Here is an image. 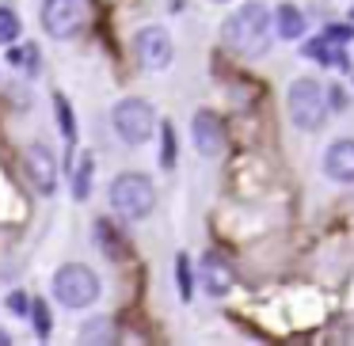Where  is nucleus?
<instances>
[{"label":"nucleus","mask_w":354,"mask_h":346,"mask_svg":"<svg viewBox=\"0 0 354 346\" xmlns=\"http://www.w3.org/2000/svg\"><path fill=\"white\" fill-rule=\"evenodd\" d=\"M270 31H274V27H270V12L263 8V4H240V8L225 19L221 39H225V46L236 50V54L259 57L270 50Z\"/></svg>","instance_id":"nucleus-1"},{"label":"nucleus","mask_w":354,"mask_h":346,"mask_svg":"<svg viewBox=\"0 0 354 346\" xmlns=\"http://www.w3.org/2000/svg\"><path fill=\"white\" fill-rule=\"evenodd\" d=\"M286 107H290V118L297 130L316 133L328 118V88L313 77H301L290 84V95H286Z\"/></svg>","instance_id":"nucleus-2"},{"label":"nucleus","mask_w":354,"mask_h":346,"mask_svg":"<svg viewBox=\"0 0 354 346\" xmlns=\"http://www.w3.org/2000/svg\"><path fill=\"white\" fill-rule=\"evenodd\" d=\"M111 206L115 213H122L126 221H141V217L153 213L156 206V191H153V179L141 175V171H126L111 183Z\"/></svg>","instance_id":"nucleus-3"},{"label":"nucleus","mask_w":354,"mask_h":346,"mask_svg":"<svg viewBox=\"0 0 354 346\" xmlns=\"http://www.w3.org/2000/svg\"><path fill=\"white\" fill-rule=\"evenodd\" d=\"M54 297L69 308H88L100 297V278H95V270L84 267V262H65L54 274Z\"/></svg>","instance_id":"nucleus-4"},{"label":"nucleus","mask_w":354,"mask_h":346,"mask_svg":"<svg viewBox=\"0 0 354 346\" xmlns=\"http://www.w3.org/2000/svg\"><path fill=\"white\" fill-rule=\"evenodd\" d=\"M111 122H115V133L126 145H145L156 130V115L145 99H122L111 115Z\"/></svg>","instance_id":"nucleus-5"},{"label":"nucleus","mask_w":354,"mask_h":346,"mask_svg":"<svg viewBox=\"0 0 354 346\" xmlns=\"http://www.w3.org/2000/svg\"><path fill=\"white\" fill-rule=\"evenodd\" d=\"M84 0H46L42 4V27L50 39H73L84 27Z\"/></svg>","instance_id":"nucleus-6"},{"label":"nucleus","mask_w":354,"mask_h":346,"mask_svg":"<svg viewBox=\"0 0 354 346\" xmlns=\"http://www.w3.org/2000/svg\"><path fill=\"white\" fill-rule=\"evenodd\" d=\"M133 50H138L141 65L153 69V73H160L171 65V39H168L164 27H141L138 39H133Z\"/></svg>","instance_id":"nucleus-7"},{"label":"nucleus","mask_w":354,"mask_h":346,"mask_svg":"<svg viewBox=\"0 0 354 346\" xmlns=\"http://www.w3.org/2000/svg\"><path fill=\"white\" fill-rule=\"evenodd\" d=\"M24 168H27V179H31V186L46 198V194H54L57 186V164H54V153H50L46 145H31L24 156Z\"/></svg>","instance_id":"nucleus-8"},{"label":"nucleus","mask_w":354,"mask_h":346,"mask_svg":"<svg viewBox=\"0 0 354 346\" xmlns=\"http://www.w3.org/2000/svg\"><path fill=\"white\" fill-rule=\"evenodd\" d=\"M191 133H194V148H198L202 156H221L225 153V130H221L214 110H198L194 122H191Z\"/></svg>","instance_id":"nucleus-9"},{"label":"nucleus","mask_w":354,"mask_h":346,"mask_svg":"<svg viewBox=\"0 0 354 346\" xmlns=\"http://www.w3.org/2000/svg\"><path fill=\"white\" fill-rule=\"evenodd\" d=\"M324 175L335 179V183H354V141H331L328 153H324Z\"/></svg>","instance_id":"nucleus-10"},{"label":"nucleus","mask_w":354,"mask_h":346,"mask_svg":"<svg viewBox=\"0 0 354 346\" xmlns=\"http://www.w3.org/2000/svg\"><path fill=\"white\" fill-rule=\"evenodd\" d=\"M202 289H206L209 297H225V293L232 289V270L221 255H206V259H202Z\"/></svg>","instance_id":"nucleus-11"},{"label":"nucleus","mask_w":354,"mask_h":346,"mask_svg":"<svg viewBox=\"0 0 354 346\" xmlns=\"http://www.w3.org/2000/svg\"><path fill=\"white\" fill-rule=\"evenodd\" d=\"M274 31H278V39L297 42L301 35H305V16H301L293 4H278L274 8Z\"/></svg>","instance_id":"nucleus-12"},{"label":"nucleus","mask_w":354,"mask_h":346,"mask_svg":"<svg viewBox=\"0 0 354 346\" xmlns=\"http://www.w3.org/2000/svg\"><path fill=\"white\" fill-rule=\"evenodd\" d=\"M305 57H313V61H320V65H335V69H351L346 50L335 46V42H324V39L305 42Z\"/></svg>","instance_id":"nucleus-13"},{"label":"nucleus","mask_w":354,"mask_h":346,"mask_svg":"<svg viewBox=\"0 0 354 346\" xmlns=\"http://www.w3.org/2000/svg\"><path fill=\"white\" fill-rule=\"evenodd\" d=\"M92 194V153H80L77 171H73V198L84 202Z\"/></svg>","instance_id":"nucleus-14"},{"label":"nucleus","mask_w":354,"mask_h":346,"mask_svg":"<svg viewBox=\"0 0 354 346\" xmlns=\"http://www.w3.org/2000/svg\"><path fill=\"white\" fill-rule=\"evenodd\" d=\"M80 343L95 346V343H115V323L111 320H92L80 327Z\"/></svg>","instance_id":"nucleus-15"},{"label":"nucleus","mask_w":354,"mask_h":346,"mask_svg":"<svg viewBox=\"0 0 354 346\" xmlns=\"http://www.w3.org/2000/svg\"><path fill=\"white\" fill-rule=\"evenodd\" d=\"M54 110H57V122H62V137L73 145L77 141V122H73V110L65 103V95H54Z\"/></svg>","instance_id":"nucleus-16"},{"label":"nucleus","mask_w":354,"mask_h":346,"mask_svg":"<svg viewBox=\"0 0 354 346\" xmlns=\"http://www.w3.org/2000/svg\"><path fill=\"white\" fill-rule=\"evenodd\" d=\"M19 39V16L12 8H0V46H12Z\"/></svg>","instance_id":"nucleus-17"},{"label":"nucleus","mask_w":354,"mask_h":346,"mask_svg":"<svg viewBox=\"0 0 354 346\" xmlns=\"http://www.w3.org/2000/svg\"><path fill=\"white\" fill-rule=\"evenodd\" d=\"M31 320H35V331H39V338L46 343V338H50V331H54V316H50L46 300H35V312H31Z\"/></svg>","instance_id":"nucleus-18"},{"label":"nucleus","mask_w":354,"mask_h":346,"mask_svg":"<svg viewBox=\"0 0 354 346\" xmlns=\"http://www.w3.org/2000/svg\"><path fill=\"white\" fill-rule=\"evenodd\" d=\"M95 240H100V247H107V255H122V247H118V236H115V229H111L107 221H95Z\"/></svg>","instance_id":"nucleus-19"},{"label":"nucleus","mask_w":354,"mask_h":346,"mask_svg":"<svg viewBox=\"0 0 354 346\" xmlns=\"http://www.w3.org/2000/svg\"><path fill=\"white\" fill-rule=\"evenodd\" d=\"M171 164H176V133L164 122V130H160V168H171Z\"/></svg>","instance_id":"nucleus-20"},{"label":"nucleus","mask_w":354,"mask_h":346,"mask_svg":"<svg viewBox=\"0 0 354 346\" xmlns=\"http://www.w3.org/2000/svg\"><path fill=\"white\" fill-rule=\"evenodd\" d=\"M8 61L16 65L19 73H27V77H31V73H35V46H24V50H12V54H8Z\"/></svg>","instance_id":"nucleus-21"},{"label":"nucleus","mask_w":354,"mask_h":346,"mask_svg":"<svg viewBox=\"0 0 354 346\" xmlns=\"http://www.w3.org/2000/svg\"><path fill=\"white\" fill-rule=\"evenodd\" d=\"M176 274H179V297L191 300V262H187V255L176 259Z\"/></svg>","instance_id":"nucleus-22"},{"label":"nucleus","mask_w":354,"mask_h":346,"mask_svg":"<svg viewBox=\"0 0 354 346\" xmlns=\"http://www.w3.org/2000/svg\"><path fill=\"white\" fill-rule=\"evenodd\" d=\"M320 39H324V42H335V46H346V42L354 39V31H351V27H346V23H331L328 31L320 35Z\"/></svg>","instance_id":"nucleus-23"},{"label":"nucleus","mask_w":354,"mask_h":346,"mask_svg":"<svg viewBox=\"0 0 354 346\" xmlns=\"http://www.w3.org/2000/svg\"><path fill=\"white\" fill-rule=\"evenodd\" d=\"M8 308H12V312H16V316H27V297H24V293H12V297H8Z\"/></svg>","instance_id":"nucleus-24"},{"label":"nucleus","mask_w":354,"mask_h":346,"mask_svg":"<svg viewBox=\"0 0 354 346\" xmlns=\"http://www.w3.org/2000/svg\"><path fill=\"white\" fill-rule=\"evenodd\" d=\"M0 346H12V335H8V331H0Z\"/></svg>","instance_id":"nucleus-25"},{"label":"nucleus","mask_w":354,"mask_h":346,"mask_svg":"<svg viewBox=\"0 0 354 346\" xmlns=\"http://www.w3.org/2000/svg\"><path fill=\"white\" fill-rule=\"evenodd\" d=\"M217 4H225V0H217Z\"/></svg>","instance_id":"nucleus-26"},{"label":"nucleus","mask_w":354,"mask_h":346,"mask_svg":"<svg viewBox=\"0 0 354 346\" xmlns=\"http://www.w3.org/2000/svg\"><path fill=\"white\" fill-rule=\"evenodd\" d=\"M351 16H354V8H351Z\"/></svg>","instance_id":"nucleus-27"}]
</instances>
